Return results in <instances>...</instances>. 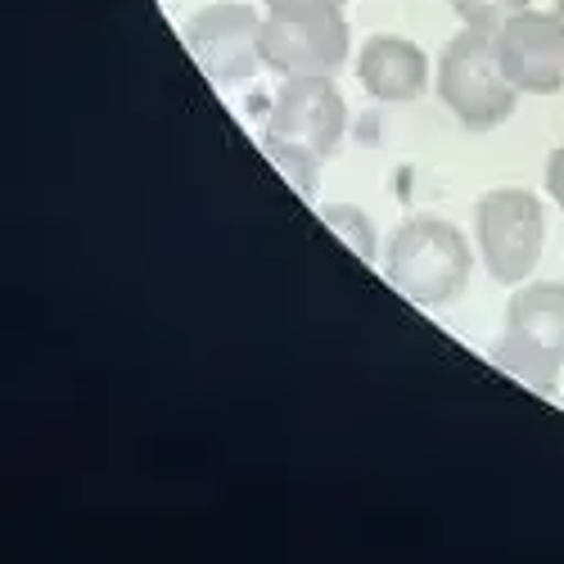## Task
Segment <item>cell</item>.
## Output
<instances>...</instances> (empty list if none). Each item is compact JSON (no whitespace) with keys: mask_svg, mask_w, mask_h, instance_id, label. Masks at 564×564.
Here are the masks:
<instances>
[{"mask_svg":"<svg viewBox=\"0 0 564 564\" xmlns=\"http://www.w3.org/2000/svg\"><path fill=\"white\" fill-rule=\"evenodd\" d=\"M357 77L366 86V96L384 100V105H411L425 96V86H430V59L415 41L380 32L361 45Z\"/></svg>","mask_w":564,"mask_h":564,"instance_id":"9","label":"cell"},{"mask_svg":"<svg viewBox=\"0 0 564 564\" xmlns=\"http://www.w3.org/2000/svg\"><path fill=\"white\" fill-rule=\"evenodd\" d=\"M438 100L456 113L465 131H492L514 113L520 90L510 86L501 59H497V41L479 28H460L447 51L438 59Z\"/></svg>","mask_w":564,"mask_h":564,"instance_id":"4","label":"cell"},{"mask_svg":"<svg viewBox=\"0 0 564 564\" xmlns=\"http://www.w3.org/2000/svg\"><path fill=\"white\" fill-rule=\"evenodd\" d=\"M321 221L330 226L361 262L375 258V221H370L361 208H352V204H325V208H321Z\"/></svg>","mask_w":564,"mask_h":564,"instance_id":"10","label":"cell"},{"mask_svg":"<svg viewBox=\"0 0 564 564\" xmlns=\"http://www.w3.org/2000/svg\"><path fill=\"white\" fill-rule=\"evenodd\" d=\"M344 131L348 105L335 77H285L267 109L262 145L303 195H316V172L339 150Z\"/></svg>","mask_w":564,"mask_h":564,"instance_id":"1","label":"cell"},{"mask_svg":"<svg viewBox=\"0 0 564 564\" xmlns=\"http://www.w3.org/2000/svg\"><path fill=\"white\" fill-rule=\"evenodd\" d=\"M479 258L497 285H524L546 249V208L529 191H492L475 208Z\"/></svg>","mask_w":564,"mask_h":564,"instance_id":"5","label":"cell"},{"mask_svg":"<svg viewBox=\"0 0 564 564\" xmlns=\"http://www.w3.org/2000/svg\"><path fill=\"white\" fill-rule=\"evenodd\" d=\"M352 32L339 14H267L262 23V68L280 77H335L348 64Z\"/></svg>","mask_w":564,"mask_h":564,"instance_id":"6","label":"cell"},{"mask_svg":"<svg viewBox=\"0 0 564 564\" xmlns=\"http://www.w3.org/2000/svg\"><path fill=\"white\" fill-rule=\"evenodd\" d=\"M469 271H475V249L443 217H406L384 253V275L398 294L420 307H447L465 294Z\"/></svg>","mask_w":564,"mask_h":564,"instance_id":"2","label":"cell"},{"mask_svg":"<svg viewBox=\"0 0 564 564\" xmlns=\"http://www.w3.org/2000/svg\"><path fill=\"white\" fill-rule=\"evenodd\" d=\"M452 10L460 14L465 28H479V32L497 36L514 14L529 10V0H452Z\"/></svg>","mask_w":564,"mask_h":564,"instance_id":"11","label":"cell"},{"mask_svg":"<svg viewBox=\"0 0 564 564\" xmlns=\"http://www.w3.org/2000/svg\"><path fill=\"white\" fill-rule=\"evenodd\" d=\"M492 361L533 393H555V380L564 370V285L542 280V285H524L510 299Z\"/></svg>","mask_w":564,"mask_h":564,"instance_id":"3","label":"cell"},{"mask_svg":"<svg viewBox=\"0 0 564 564\" xmlns=\"http://www.w3.org/2000/svg\"><path fill=\"white\" fill-rule=\"evenodd\" d=\"M555 14H560V19H564V0H555Z\"/></svg>","mask_w":564,"mask_h":564,"instance_id":"14","label":"cell"},{"mask_svg":"<svg viewBox=\"0 0 564 564\" xmlns=\"http://www.w3.org/2000/svg\"><path fill=\"white\" fill-rule=\"evenodd\" d=\"M546 195H551V199L564 208V145H560V150L546 159Z\"/></svg>","mask_w":564,"mask_h":564,"instance_id":"13","label":"cell"},{"mask_svg":"<svg viewBox=\"0 0 564 564\" xmlns=\"http://www.w3.org/2000/svg\"><path fill=\"white\" fill-rule=\"evenodd\" d=\"M348 0H267V14H285V19H303V14H339Z\"/></svg>","mask_w":564,"mask_h":564,"instance_id":"12","label":"cell"},{"mask_svg":"<svg viewBox=\"0 0 564 564\" xmlns=\"http://www.w3.org/2000/svg\"><path fill=\"white\" fill-rule=\"evenodd\" d=\"M497 59L520 96H555L564 86V19L524 10L497 36Z\"/></svg>","mask_w":564,"mask_h":564,"instance_id":"8","label":"cell"},{"mask_svg":"<svg viewBox=\"0 0 564 564\" xmlns=\"http://www.w3.org/2000/svg\"><path fill=\"white\" fill-rule=\"evenodd\" d=\"M262 23L245 0H221L185 23V45L213 82H249L262 68Z\"/></svg>","mask_w":564,"mask_h":564,"instance_id":"7","label":"cell"}]
</instances>
